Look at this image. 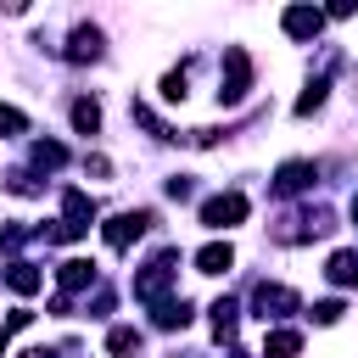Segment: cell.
<instances>
[{
    "label": "cell",
    "instance_id": "obj_18",
    "mask_svg": "<svg viewBox=\"0 0 358 358\" xmlns=\"http://www.w3.org/2000/svg\"><path fill=\"white\" fill-rule=\"evenodd\" d=\"M106 352H112V358H129V352H140V330H129V324H112V330H106Z\"/></svg>",
    "mask_w": 358,
    "mask_h": 358
},
{
    "label": "cell",
    "instance_id": "obj_6",
    "mask_svg": "<svg viewBox=\"0 0 358 358\" xmlns=\"http://www.w3.org/2000/svg\"><path fill=\"white\" fill-rule=\"evenodd\" d=\"M241 218H246V196L241 190H224V196H207L201 201V224L207 229H235Z\"/></svg>",
    "mask_w": 358,
    "mask_h": 358
},
{
    "label": "cell",
    "instance_id": "obj_4",
    "mask_svg": "<svg viewBox=\"0 0 358 358\" xmlns=\"http://www.w3.org/2000/svg\"><path fill=\"white\" fill-rule=\"evenodd\" d=\"M302 302H296V291L291 285H274V280H257L252 285V313L263 319V324H280V319H291Z\"/></svg>",
    "mask_w": 358,
    "mask_h": 358
},
{
    "label": "cell",
    "instance_id": "obj_22",
    "mask_svg": "<svg viewBox=\"0 0 358 358\" xmlns=\"http://www.w3.org/2000/svg\"><path fill=\"white\" fill-rule=\"evenodd\" d=\"M185 84H190V73H185V67H173V73L162 78V101H185Z\"/></svg>",
    "mask_w": 358,
    "mask_h": 358
},
{
    "label": "cell",
    "instance_id": "obj_28",
    "mask_svg": "<svg viewBox=\"0 0 358 358\" xmlns=\"http://www.w3.org/2000/svg\"><path fill=\"white\" fill-rule=\"evenodd\" d=\"M6 347H11V330H6V324H0V358H6Z\"/></svg>",
    "mask_w": 358,
    "mask_h": 358
},
{
    "label": "cell",
    "instance_id": "obj_10",
    "mask_svg": "<svg viewBox=\"0 0 358 358\" xmlns=\"http://www.w3.org/2000/svg\"><path fill=\"white\" fill-rule=\"evenodd\" d=\"M56 280H62V296H73V291H90V285H95V263H84V257H67V263L56 268Z\"/></svg>",
    "mask_w": 358,
    "mask_h": 358
},
{
    "label": "cell",
    "instance_id": "obj_16",
    "mask_svg": "<svg viewBox=\"0 0 358 358\" xmlns=\"http://www.w3.org/2000/svg\"><path fill=\"white\" fill-rule=\"evenodd\" d=\"M296 352H302V336H296V330H285V324H280V330H268L263 358H296Z\"/></svg>",
    "mask_w": 358,
    "mask_h": 358
},
{
    "label": "cell",
    "instance_id": "obj_8",
    "mask_svg": "<svg viewBox=\"0 0 358 358\" xmlns=\"http://www.w3.org/2000/svg\"><path fill=\"white\" fill-rule=\"evenodd\" d=\"M280 28H285L291 39H313V34L324 28V11H319V6H285Z\"/></svg>",
    "mask_w": 358,
    "mask_h": 358
},
{
    "label": "cell",
    "instance_id": "obj_15",
    "mask_svg": "<svg viewBox=\"0 0 358 358\" xmlns=\"http://www.w3.org/2000/svg\"><path fill=\"white\" fill-rule=\"evenodd\" d=\"M207 313H213V336H218V341H229V336H235V324H241V308H235L229 296H218Z\"/></svg>",
    "mask_w": 358,
    "mask_h": 358
},
{
    "label": "cell",
    "instance_id": "obj_29",
    "mask_svg": "<svg viewBox=\"0 0 358 358\" xmlns=\"http://www.w3.org/2000/svg\"><path fill=\"white\" fill-rule=\"evenodd\" d=\"M347 213H352V224H358V196H352V207H347Z\"/></svg>",
    "mask_w": 358,
    "mask_h": 358
},
{
    "label": "cell",
    "instance_id": "obj_30",
    "mask_svg": "<svg viewBox=\"0 0 358 358\" xmlns=\"http://www.w3.org/2000/svg\"><path fill=\"white\" fill-rule=\"evenodd\" d=\"M229 358H246V352H229Z\"/></svg>",
    "mask_w": 358,
    "mask_h": 358
},
{
    "label": "cell",
    "instance_id": "obj_2",
    "mask_svg": "<svg viewBox=\"0 0 358 358\" xmlns=\"http://www.w3.org/2000/svg\"><path fill=\"white\" fill-rule=\"evenodd\" d=\"M246 90H252V56H246L241 45H229V50H224V73H218V106L246 101Z\"/></svg>",
    "mask_w": 358,
    "mask_h": 358
},
{
    "label": "cell",
    "instance_id": "obj_19",
    "mask_svg": "<svg viewBox=\"0 0 358 358\" xmlns=\"http://www.w3.org/2000/svg\"><path fill=\"white\" fill-rule=\"evenodd\" d=\"M324 95H330V78L319 73V78H313V84H308V90L296 95V117H308V112H319V106H324Z\"/></svg>",
    "mask_w": 358,
    "mask_h": 358
},
{
    "label": "cell",
    "instance_id": "obj_17",
    "mask_svg": "<svg viewBox=\"0 0 358 358\" xmlns=\"http://www.w3.org/2000/svg\"><path fill=\"white\" fill-rule=\"evenodd\" d=\"M324 274H330V285H358V252H330Z\"/></svg>",
    "mask_w": 358,
    "mask_h": 358
},
{
    "label": "cell",
    "instance_id": "obj_27",
    "mask_svg": "<svg viewBox=\"0 0 358 358\" xmlns=\"http://www.w3.org/2000/svg\"><path fill=\"white\" fill-rule=\"evenodd\" d=\"M112 302H117V296L101 285V291H95V302H90V308H95V319H106V313H112Z\"/></svg>",
    "mask_w": 358,
    "mask_h": 358
},
{
    "label": "cell",
    "instance_id": "obj_23",
    "mask_svg": "<svg viewBox=\"0 0 358 358\" xmlns=\"http://www.w3.org/2000/svg\"><path fill=\"white\" fill-rule=\"evenodd\" d=\"M28 129V117L17 112V106H0V140H11V134H22Z\"/></svg>",
    "mask_w": 358,
    "mask_h": 358
},
{
    "label": "cell",
    "instance_id": "obj_20",
    "mask_svg": "<svg viewBox=\"0 0 358 358\" xmlns=\"http://www.w3.org/2000/svg\"><path fill=\"white\" fill-rule=\"evenodd\" d=\"M73 129H78V134H95V129H101V106H95V101H73Z\"/></svg>",
    "mask_w": 358,
    "mask_h": 358
},
{
    "label": "cell",
    "instance_id": "obj_3",
    "mask_svg": "<svg viewBox=\"0 0 358 358\" xmlns=\"http://www.w3.org/2000/svg\"><path fill=\"white\" fill-rule=\"evenodd\" d=\"M90 224H95V201L84 190H62V224L45 229V235L50 241H78V235H90Z\"/></svg>",
    "mask_w": 358,
    "mask_h": 358
},
{
    "label": "cell",
    "instance_id": "obj_21",
    "mask_svg": "<svg viewBox=\"0 0 358 358\" xmlns=\"http://www.w3.org/2000/svg\"><path fill=\"white\" fill-rule=\"evenodd\" d=\"M67 162V145H56V140H34V168H62Z\"/></svg>",
    "mask_w": 358,
    "mask_h": 358
},
{
    "label": "cell",
    "instance_id": "obj_14",
    "mask_svg": "<svg viewBox=\"0 0 358 358\" xmlns=\"http://www.w3.org/2000/svg\"><path fill=\"white\" fill-rule=\"evenodd\" d=\"M6 285H11L17 296H34V291L45 285V274H39L34 263H11V268H6Z\"/></svg>",
    "mask_w": 358,
    "mask_h": 358
},
{
    "label": "cell",
    "instance_id": "obj_9",
    "mask_svg": "<svg viewBox=\"0 0 358 358\" xmlns=\"http://www.w3.org/2000/svg\"><path fill=\"white\" fill-rule=\"evenodd\" d=\"M313 179H319L313 162H280V173H274V196H302Z\"/></svg>",
    "mask_w": 358,
    "mask_h": 358
},
{
    "label": "cell",
    "instance_id": "obj_13",
    "mask_svg": "<svg viewBox=\"0 0 358 358\" xmlns=\"http://www.w3.org/2000/svg\"><path fill=\"white\" fill-rule=\"evenodd\" d=\"M151 324H157V330H185V324H190V302H185V296H168V302H157Z\"/></svg>",
    "mask_w": 358,
    "mask_h": 358
},
{
    "label": "cell",
    "instance_id": "obj_11",
    "mask_svg": "<svg viewBox=\"0 0 358 358\" xmlns=\"http://www.w3.org/2000/svg\"><path fill=\"white\" fill-rule=\"evenodd\" d=\"M229 268H235L229 241H213V246H201V252H196V274H229Z\"/></svg>",
    "mask_w": 358,
    "mask_h": 358
},
{
    "label": "cell",
    "instance_id": "obj_24",
    "mask_svg": "<svg viewBox=\"0 0 358 358\" xmlns=\"http://www.w3.org/2000/svg\"><path fill=\"white\" fill-rule=\"evenodd\" d=\"M28 235H34L28 224H6V229H0V252H17V246H22Z\"/></svg>",
    "mask_w": 358,
    "mask_h": 358
},
{
    "label": "cell",
    "instance_id": "obj_26",
    "mask_svg": "<svg viewBox=\"0 0 358 358\" xmlns=\"http://www.w3.org/2000/svg\"><path fill=\"white\" fill-rule=\"evenodd\" d=\"M11 190H17V196H34V190H39V179H28V173L17 168V173H11Z\"/></svg>",
    "mask_w": 358,
    "mask_h": 358
},
{
    "label": "cell",
    "instance_id": "obj_12",
    "mask_svg": "<svg viewBox=\"0 0 358 358\" xmlns=\"http://www.w3.org/2000/svg\"><path fill=\"white\" fill-rule=\"evenodd\" d=\"M62 56H67V62H95V56H101V28H73V39H67Z\"/></svg>",
    "mask_w": 358,
    "mask_h": 358
},
{
    "label": "cell",
    "instance_id": "obj_5",
    "mask_svg": "<svg viewBox=\"0 0 358 358\" xmlns=\"http://www.w3.org/2000/svg\"><path fill=\"white\" fill-rule=\"evenodd\" d=\"M336 229V218H330V207H302V213H291L274 235L285 241V246H296V241H319V235H330Z\"/></svg>",
    "mask_w": 358,
    "mask_h": 358
},
{
    "label": "cell",
    "instance_id": "obj_7",
    "mask_svg": "<svg viewBox=\"0 0 358 358\" xmlns=\"http://www.w3.org/2000/svg\"><path fill=\"white\" fill-rule=\"evenodd\" d=\"M145 229H151V213H117V218H106V229H101V235H106V246H112V252H129Z\"/></svg>",
    "mask_w": 358,
    "mask_h": 358
},
{
    "label": "cell",
    "instance_id": "obj_1",
    "mask_svg": "<svg viewBox=\"0 0 358 358\" xmlns=\"http://www.w3.org/2000/svg\"><path fill=\"white\" fill-rule=\"evenodd\" d=\"M173 263H179L173 252H157V257L134 274V302H151V308H157V302H168V291H173V280H179V268H173Z\"/></svg>",
    "mask_w": 358,
    "mask_h": 358
},
{
    "label": "cell",
    "instance_id": "obj_25",
    "mask_svg": "<svg viewBox=\"0 0 358 358\" xmlns=\"http://www.w3.org/2000/svg\"><path fill=\"white\" fill-rule=\"evenodd\" d=\"M341 313H347V308H341L336 296H330V302H313V324H336Z\"/></svg>",
    "mask_w": 358,
    "mask_h": 358
}]
</instances>
